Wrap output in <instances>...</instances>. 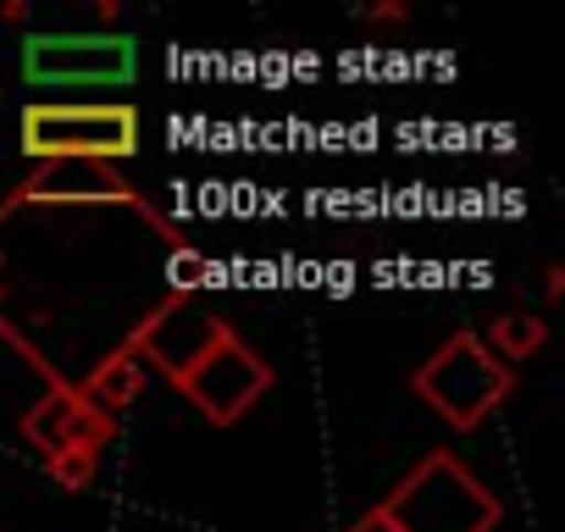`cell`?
I'll list each match as a JSON object with an SVG mask.
<instances>
[{
    "label": "cell",
    "instance_id": "cell-4",
    "mask_svg": "<svg viewBox=\"0 0 565 532\" xmlns=\"http://www.w3.org/2000/svg\"><path fill=\"white\" fill-rule=\"evenodd\" d=\"M271 383H277L271 361H266L260 350H249L238 333L216 339L194 366H183V372L172 377V389H178L211 427H233L238 416H249V411L271 394Z\"/></svg>",
    "mask_w": 565,
    "mask_h": 532
},
{
    "label": "cell",
    "instance_id": "cell-3",
    "mask_svg": "<svg viewBox=\"0 0 565 532\" xmlns=\"http://www.w3.org/2000/svg\"><path fill=\"white\" fill-rule=\"evenodd\" d=\"M411 394H416L433 416H444L455 433H477V427L515 394V366H504V361L482 344V333L460 328V333H449V339L411 372Z\"/></svg>",
    "mask_w": 565,
    "mask_h": 532
},
{
    "label": "cell",
    "instance_id": "cell-1",
    "mask_svg": "<svg viewBox=\"0 0 565 532\" xmlns=\"http://www.w3.org/2000/svg\"><path fill=\"white\" fill-rule=\"evenodd\" d=\"M366 515L383 532H499L504 499L455 449H433Z\"/></svg>",
    "mask_w": 565,
    "mask_h": 532
},
{
    "label": "cell",
    "instance_id": "cell-13",
    "mask_svg": "<svg viewBox=\"0 0 565 532\" xmlns=\"http://www.w3.org/2000/svg\"><path fill=\"white\" fill-rule=\"evenodd\" d=\"M559 289H565V266H543V295L559 300Z\"/></svg>",
    "mask_w": 565,
    "mask_h": 532
},
{
    "label": "cell",
    "instance_id": "cell-2",
    "mask_svg": "<svg viewBox=\"0 0 565 532\" xmlns=\"http://www.w3.org/2000/svg\"><path fill=\"white\" fill-rule=\"evenodd\" d=\"M23 156L40 161H106L139 156V111L122 100H29L18 117Z\"/></svg>",
    "mask_w": 565,
    "mask_h": 532
},
{
    "label": "cell",
    "instance_id": "cell-7",
    "mask_svg": "<svg viewBox=\"0 0 565 532\" xmlns=\"http://www.w3.org/2000/svg\"><path fill=\"white\" fill-rule=\"evenodd\" d=\"M29 78L40 84H111L134 73V45L128 40H29L23 51Z\"/></svg>",
    "mask_w": 565,
    "mask_h": 532
},
{
    "label": "cell",
    "instance_id": "cell-10",
    "mask_svg": "<svg viewBox=\"0 0 565 532\" xmlns=\"http://www.w3.org/2000/svg\"><path fill=\"white\" fill-rule=\"evenodd\" d=\"M100 455H106V444H67V449L45 455V477L56 488H67V493H84V488H95Z\"/></svg>",
    "mask_w": 565,
    "mask_h": 532
},
{
    "label": "cell",
    "instance_id": "cell-12",
    "mask_svg": "<svg viewBox=\"0 0 565 532\" xmlns=\"http://www.w3.org/2000/svg\"><path fill=\"white\" fill-rule=\"evenodd\" d=\"M366 18H372V23H405V18H411V7H399V0H388V7H372Z\"/></svg>",
    "mask_w": 565,
    "mask_h": 532
},
{
    "label": "cell",
    "instance_id": "cell-11",
    "mask_svg": "<svg viewBox=\"0 0 565 532\" xmlns=\"http://www.w3.org/2000/svg\"><path fill=\"white\" fill-rule=\"evenodd\" d=\"M167 295H200L205 284H211V260L194 249V244H183V249H172L167 255Z\"/></svg>",
    "mask_w": 565,
    "mask_h": 532
},
{
    "label": "cell",
    "instance_id": "cell-6",
    "mask_svg": "<svg viewBox=\"0 0 565 532\" xmlns=\"http://www.w3.org/2000/svg\"><path fill=\"white\" fill-rule=\"evenodd\" d=\"M18 433H23V444L40 449V460H45V455H56V449H67V444H111V438H117V422H111L106 411H95L78 383H56V389H45V394L18 416Z\"/></svg>",
    "mask_w": 565,
    "mask_h": 532
},
{
    "label": "cell",
    "instance_id": "cell-14",
    "mask_svg": "<svg viewBox=\"0 0 565 532\" xmlns=\"http://www.w3.org/2000/svg\"><path fill=\"white\" fill-rule=\"evenodd\" d=\"M0 18H7V23H23L29 7H23V0H7V7H0Z\"/></svg>",
    "mask_w": 565,
    "mask_h": 532
},
{
    "label": "cell",
    "instance_id": "cell-9",
    "mask_svg": "<svg viewBox=\"0 0 565 532\" xmlns=\"http://www.w3.org/2000/svg\"><path fill=\"white\" fill-rule=\"evenodd\" d=\"M482 344H488L504 366H515V361H526V355H537V350L548 344V322H543L537 311H499V317L488 322Z\"/></svg>",
    "mask_w": 565,
    "mask_h": 532
},
{
    "label": "cell",
    "instance_id": "cell-8",
    "mask_svg": "<svg viewBox=\"0 0 565 532\" xmlns=\"http://www.w3.org/2000/svg\"><path fill=\"white\" fill-rule=\"evenodd\" d=\"M145 383H150V372H145V361L128 350V339L117 344V350H106L95 366H89V377L78 383L84 389V400L95 405V411H106L111 422L128 411V405H139L145 400Z\"/></svg>",
    "mask_w": 565,
    "mask_h": 532
},
{
    "label": "cell",
    "instance_id": "cell-15",
    "mask_svg": "<svg viewBox=\"0 0 565 532\" xmlns=\"http://www.w3.org/2000/svg\"><path fill=\"white\" fill-rule=\"evenodd\" d=\"M350 532H383V526H377V521H372V515H361V521H355V526H350Z\"/></svg>",
    "mask_w": 565,
    "mask_h": 532
},
{
    "label": "cell",
    "instance_id": "cell-5",
    "mask_svg": "<svg viewBox=\"0 0 565 532\" xmlns=\"http://www.w3.org/2000/svg\"><path fill=\"white\" fill-rule=\"evenodd\" d=\"M227 333H233V322L216 317V311H205L200 295H167L161 306H150L139 317V328L128 333V350L145 361V372H161L172 383L183 366H194Z\"/></svg>",
    "mask_w": 565,
    "mask_h": 532
}]
</instances>
